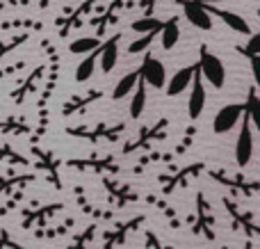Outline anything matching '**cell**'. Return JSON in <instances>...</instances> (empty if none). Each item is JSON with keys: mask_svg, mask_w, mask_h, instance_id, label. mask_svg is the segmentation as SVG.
<instances>
[{"mask_svg": "<svg viewBox=\"0 0 260 249\" xmlns=\"http://www.w3.org/2000/svg\"><path fill=\"white\" fill-rule=\"evenodd\" d=\"M48 5H50V0H39V7H41V9H46Z\"/></svg>", "mask_w": 260, "mask_h": 249, "instance_id": "cell-36", "label": "cell"}, {"mask_svg": "<svg viewBox=\"0 0 260 249\" xmlns=\"http://www.w3.org/2000/svg\"><path fill=\"white\" fill-rule=\"evenodd\" d=\"M144 108H146V82L139 78L137 87H135V94H133V101H130V117L137 119L142 117Z\"/></svg>", "mask_w": 260, "mask_h": 249, "instance_id": "cell-17", "label": "cell"}, {"mask_svg": "<svg viewBox=\"0 0 260 249\" xmlns=\"http://www.w3.org/2000/svg\"><path fill=\"white\" fill-rule=\"evenodd\" d=\"M73 227V220H64L59 227H44V229H37L35 231V238H39V240H55V238H62L67 236L69 231H71Z\"/></svg>", "mask_w": 260, "mask_h": 249, "instance_id": "cell-18", "label": "cell"}, {"mask_svg": "<svg viewBox=\"0 0 260 249\" xmlns=\"http://www.w3.org/2000/svg\"><path fill=\"white\" fill-rule=\"evenodd\" d=\"M197 69H199V73H201V78L208 80V85H212L215 89H221V87H224L226 69H224V64H221V59L217 57V55H212L206 46L201 48V57H199Z\"/></svg>", "mask_w": 260, "mask_h": 249, "instance_id": "cell-1", "label": "cell"}, {"mask_svg": "<svg viewBox=\"0 0 260 249\" xmlns=\"http://www.w3.org/2000/svg\"><path fill=\"white\" fill-rule=\"evenodd\" d=\"M3 7H5V5H3V3H0V12H3Z\"/></svg>", "mask_w": 260, "mask_h": 249, "instance_id": "cell-39", "label": "cell"}, {"mask_svg": "<svg viewBox=\"0 0 260 249\" xmlns=\"http://www.w3.org/2000/svg\"><path fill=\"white\" fill-rule=\"evenodd\" d=\"M0 163H7V165H18V167H27L30 160L25 155H21L18 151H14L12 146L7 144H0Z\"/></svg>", "mask_w": 260, "mask_h": 249, "instance_id": "cell-23", "label": "cell"}, {"mask_svg": "<svg viewBox=\"0 0 260 249\" xmlns=\"http://www.w3.org/2000/svg\"><path fill=\"white\" fill-rule=\"evenodd\" d=\"M0 133H5V135H25V133H30V126L25 123V119L9 114V117L0 119Z\"/></svg>", "mask_w": 260, "mask_h": 249, "instance_id": "cell-16", "label": "cell"}, {"mask_svg": "<svg viewBox=\"0 0 260 249\" xmlns=\"http://www.w3.org/2000/svg\"><path fill=\"white\" fill-rule=\"evenodd\" d=\"M148 242H151V249H160V245H157V240H155L153 233H148Z\"/></svg>", "mask_w": 260, "mask_h": 249, "instance_id": "cell-34", "label": "cell"}, {"mask_svg": "<svg viewBox=\"0 0 260 249\" xmlns=\"http://www.w3.org/2000/svg\"><path fill=\"white\" fill-rule=\"evenodd\" d=\"M206 108V89H203V78L201 73H194V80H192V91H189V99H187V110H189V117L199 119Z\"/></svg>", "mask_w": 260, "mask_h": 249, "instance_id": "cell-8", "label": "cell"}, {"mask_svg": "<svg viewBox=\"0 0 260 249\" xmlns=\"http://www.w3.org/2000/svg\"><path fill=\"white\" fill-rule=\"evenodd\" d=\"M180 5H183V14L185 18H187L189 23H192L194 27H199V30H212V18H210V12H208V7H203V5H199L197 0H180Z\"/></svg>", "mask_w": 260, "mask_h": 249, "instance_id": "cell-6", "label": "cell"}, {"mask_svg": "<svg viewBox=\"0 0 260 249\" xmlns=\"http://www.w3.org/2000/svg\"><path fill=\"white\" fill-rule=\"evenodd\" d=\"M242 114H244V105H240V103L224 105V108H221L219 112L215 114V121H212V128H215V133H231L240 123Z\"/></svg>", "mask_w": 260, "mask_h": 249, "instance_id": "cell-5", "label": "cell"}, {"mask_svg": "<svg viewBox=\"0 0 260 249\" xmlns=\"http://www.w3.org/2000/svg\"><path fill=\"white\" fill-rule=\"evenodd\" d=\"M244 50H247L249 57H260V32L249 37L247 46H244Z\"/></svg>", "mask_w": 260, "mask_h": 249, "instance_id": "cell-30", "label": "cell"}, {"mask_svg": "<svg viewBox=\"0 0 260 249\" xmlns=\"http://www.w3.org/2000/svg\"><path fill=\"white\" fill-rule=\"evenodd\" d=\"M21 69H25V62H23V59L16 64H9V67H3L0 69V80H3V78H9V76H16Z\"/></svg>", "mask_w": 260, "mask_h": 249, "instance_id": "cell-31", "label": "cell"}, {"mask_svg": "<svg viewBox=\"0 0 260 249\" xmlns=\"http://www.w3.org/2000/svg\"><path fill=\"white\" fill-rule=\"evenodd\" d=\"M157 35H160V32H151V35H142L137 41H133V44L128 46V53H130V55H137V53H142V50H146L148 46H151V41L155 39Z\"/></svg>", "mask_w": 260, "mask_h": 249, "instance_id": "cell-26", "label": "cell"}, {"mask_svg": "<svg viewBox=\"0 0 260 249\" xmlns=\"http://www.w3.org/2000/svg\"><path fill=\"white\" fill-rule=\"evenodd\" d=\"M251 73H253V82H256V89L260 91V57H251Z\"/></svg>", "mask_w": 260, "mask_h": 249, "instance_id": "cell-33", "label": "cell"}, {"mask_svg": "<svg viewBox=\"0 0 260 249\" xmlns=\"http://www.w3.org/2000/svg\"><path fill=\"white\" fill-rule=\"evenodd\" d=\"M135 222H128V227H119L114 233H110V236H105V249H112L114 245H121L123 238H126V233L133 229Z\"/></svg>", "mask_w": 260, "mask_h": 249, "instance_id": "cell-25", "label": "cell"}, {"mask_svg": "<svg viewBox=\"0 0 260 249\" xmlns=\"http://www.w3.org/2000/svg\"><path fill=\"white\" fill-rule=\"evenodd\" d=\"M101 48V41L96 37H82V39H76L69 44V50L73 55H91L94 50Z\"/></svg>", "mask_w": 260, "mask_h": 249, "instance_id": "cell-19", "label": "cell"}, {"mask_svg": "<svg viewBox=\"0 0 260 249\" xmlns=\"http://www.w3.org/2000/svg\"><path fill=\"white\" fill-rule=\"evenodd\" d=\"M41 76H44V67H37L35 71L30 73V76H27V78H23V80H21V85H18L16 89H12V94H9V96H12V101H14V103H16V105H21L23 101L27 99V94H32V89H35V87H37V82L41 80Z\"/></svg>", "mask_w": 260, "mask_h": 249, "instance_id": "cell-12", "label": "cell"}, {"mask_svg": "<svg viewBox=\"0 0 260 249\" xmlns=\"http://www.w3.org/2000/svg\"><path fill=\"white\" fill-rule=\"evenodd\" d=\"M27 3H30V0H18V7H25Z\"/></svg>", "mask_w": 260, "mask_h": 249, "instance_id": "cell-38", "label": "cell"}, {"mask_svg": "<svg viewBox=\"0 0 260 249\" xmlns=\"http://www.w3.org/2000/svg\"><path fill=\"white\" fill-rule=\"evenodd\" d=\"M0 3H7V5H14V7H18V0H0Z\"/></svg>", "mask_w": 260, "mask_h": 249, "instance_id": "cell-37", "label": "cell"}, {"mask_svg": "<svg viewBox=\"0 0 260 249\" xmlns=\"http://www.w3.org/2000/svg\"><path fill=\"white\" fill-rule=\"evenodd\" d=\"M94 233H96V227H89V229H85V231L80 233V236L76 238V240L69 245V249H87V245L91 242V238H94Z\"/></svg>", "mask_w": 260, "mask_h": 249, "instance_id": "cell-28", "label": "cell"}, {"mask_svg": "<svg viewBox=\"0 0 260 249\" xmlns=\"http://www.w3.org/2000/svg\"><path fill=\"white\" fill-rule=\"evenodd\" d=\"M37 176L35 174H14V172H7V174H0V197L3 195H14L18 190H25V185L35 183Z\"/></svg>", "mask_w": 260, "mask_h": 249, "instance_id": "cell-9", "label": "cell"}, {"mask_svg": "<svg viewBox=\"0 0 260 249\" xmlns=\"http://www.w3.org/2000/svg\"><path fill=\"white\" fill-rule=\"evenodd\" d=\"M133 30L137 35H151V32H160L162 30V21L155 16H144V18H137L133 23Z\"/></svg>", "mask_w": 260, "mask_h": 249, "instance_id": "cell-22", "label": "cell"}, {"mask_svg": "<svg viewBox=\"0 0 260 249\" xmlns=\"http://www.w3.org/2000/svg\"><path fill=\"white\" fill-rule=\"evenodd\" d=\"M217 14H219V18H221V21H224L233 32H240V35H249V23L244 21L240 14H235V12H217Z\"/></svg>", "mask_w": 260, "mask_h": 249, "instance_id": "cell-21", "label": "cell"}, {"mask_svg": "<svg viewBox=\"0 0 260 249\" xmlns=\"http://www.w3.org/2000/svg\"><path fill=\"white\" fill-rule=\"evenodd\" d=\"M253 158V133L249 126V119L244 117V123L238 133V140H235V163L238 167H247Z\"/></svg>", "mask_w": 260, "mask_h": 249, "instance_id": "cell-4", "label": "cell"}, {"mask_svg": "<svg viewBox=\"0 0 260 249\" xmlns=\"http://www.w3.org/2000/svg\"><path fill=\"white\" fill-rule=\"evenodd\" d=\"M32 155H35V167L44 169V172L48 174V181L53 183L55 190H62V181H59V174H57V160H55L48 151L39 149V146H32Z\"/></svg>", "mask_w": 260, "mask_h": 249, "instance_id": "cell-7", "label": "cell"}, {"mask_svg": "<svg viewBox=\"0 0 260 249\" xmlns=\"http://www.w3.org/2000/svg\"><path fill=\"white\" fill-rule=\"evenodd\" d=\"M23 197H25V190H18V192H14V195H9L7 204H5V206H0V217H5V215H9L14 208H16V206H21Z\"/></svg>", "mask_w": 260, "mask_h": 249, "instance_id": "cell-27", "label": "cell"}, {"mask_svg": "<svg viewBox=\"0 0 260 249\" xmlns=\"http://www.w3.org/2000/svg\"><path fill=\"white\" fill-rule=\"evenodd\" d=\"M139 78H142L146 85L155 87V89H165L167 87V69H165V64L157 57H153V55H146V59L142 62V67H139Z\"/></svg>", "mask_w": 260, "mask_h": 249, "instance_id": "cell-3", "label": "cell"}, {"mask_svg": "<svg viewBox=\"0 0 260 249\" xmlns=\"http://www.w3.org/2000/svg\"><path fill=\"white\" fill-rule=\"evenodd\" d=\"M99 62L105 73H110L119 62V37H110L99 48Z\"/></svg>", "mask_w": 260, "mask_h": 249, "instance_id": "cell-11", "label": "cell"}, {"mask_svg": "<svg viewBox=\"0 0 260 249\" xmlns=\"http://www.w3.org/2000/svg\"><path fill=\"white\" fill-rule=\"evenodd\" d=\"M249 249H251V247H249Z\"/></svg>", "mask_w": 260, "mask_h": 249, "instance_id": "cell-40", "label": "cell"}, {"mask_svg": "<svg viewBox=\"0 0 260 249\" xmlns=\"http://www.w3.org/2000/svg\"><path fill=\"white\" fill-rule=\"evenodd\" d=\"M137 82H139V69L126 73V76L117 82V87H114V91H112V99L121 101V99H126V96H130L135 91V87H137Z\"/></svg>", "mask_w": 260, "mask_h": 249, "instance_id": "cell-14", "label": "cell"}, {"mask_svg": "<svg viewBox=\"0 0 260 249\" xmlns=\"http://www.w3.org/2000/svg\"><path fill=\"white\" fill-rule=\"evenodd\" d=\"M25 25H32V21H5L0 23V35L9 30H16V27H25Z\"/></svg>", "mask_w": 260, "mask_h": 249, "instance_id": "cell-32", "label": "cell"}, {"mask_svg": "<svg viewBox=\"0 0 260 249\" xmlns=\"http://www.w3.org/2000/svg\"><path fill=\"white\" fill-rule=\"evenodd\" d=\"M194 73H197V67H183V69H178V71H176L171 78H167V87H165L167 94H169V96L183 94V91L187 89L189 85H192Z\"/></svg>", "mask_w": 260, "mask_h": 249, "instance_id": "cell-10", "label": "cell"}, {"mask_svg": "<svg viewBox=\"0 0 260 249\" xmlns=\"http://www.w3.org/2000/svg\"><path fill=\"white\" fill-rule=\"evenodd\" d=\"M0 249H27V247L14 240L7 229H0Z\"/></svg>", "mask_w": 260, "mask_h": 249, "instance_id": "cell-29", "label": "cell"}, {"mask_svg": "<svg viewBox=\"0 0 260 249\" xmlns=\"http://www.w3.org/2000/svg\"><path fill=\"white\" fill-rule=\"evenodd\" d=\"M244 117L249 119V123H253V128L260 133V96L258 89L249 91V99L244 103Z\"/></svg>", "mask_w": 260, "mask_h": 249, "instance_id": "cell-15", "label": "cell"}, {"mask_svg": "<svg viewBox=\"0 0 260 249\" xmlns=\"http://www.w3.org/2000/svg\"><path fill=\"white\" fill-rule=\"evenodd\" d=\"M64 210V204H44V206H27L23 208L21 215V227L23 229H44L48 227V220L55 217V215Z\"/></svg>", "mask_w": 260, "mask_h": 249, "instance_id": "cell-2", "label": "cell"}, {"mask_svg": "<svg viewBox=\"0 0 260 249\" xmlns=\"http://www.w3.org/2000/svg\"><path fill=\"white\" fill-rule=\"evenodd\" d=\"M197 3H199V5H203V7H206L208 3H224V0H197Z\"/></svg>", "mask_w": 260, "mask_h": 249, "instance_id": "cell-35", "label": "cell"}, {"mask_svg": "<svg viewBox=\"0 0 260 249\" xmlns=\"http://www.w3.org/2000/svg\"><path fill=\"white\" fill-rule=\"evenodd\" d=\"M180 39V25L176 18H171V21H165L162 23V30H160V44L165 50H171L176 44H178Z\"/></svg>", "mask_w": 260, "mask_h": 249, "instance_id": "cell-13", "label": "cell"}, {"mask_svg": "<svg viewBox=\"0 0 260 249\" xmlns=\"http://www.w3.org/2000/svg\"><path fill=\"white\" fill-rule=\"evenodd\" d=\"M103 46V44H101ZM96 59H99V50H94L91 55H87L76 69V80L78 82H87L91 76H94V69H96Z\"/></svg>", "mask_w": 260, "mask_h": 249, "instance_id": "cell-20", "label": "cell"}, {"mask_svg": "<svg viewBox=\"0 0 260 249\" xmlns=\"http://www.w3.org/2000/svg\"><path fill=\"white\" fill-rule=\"evenodd\" d=\"M27 39H30V35H27V32H21V35L12 37V39H7V41H0V59H5L12 50H16L18 46H23Z\"/></svg>", "mask_w": 260, "mask_h": 249, "instance_id": "cell-24", "label": "cell"}]
</instances>
